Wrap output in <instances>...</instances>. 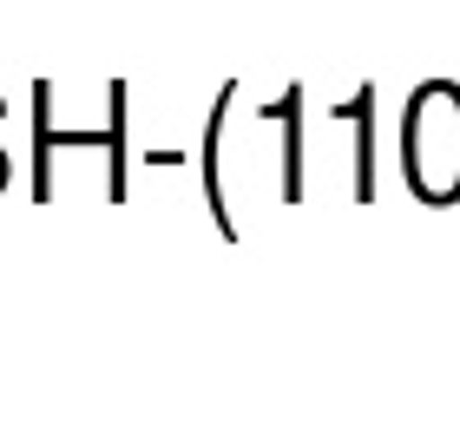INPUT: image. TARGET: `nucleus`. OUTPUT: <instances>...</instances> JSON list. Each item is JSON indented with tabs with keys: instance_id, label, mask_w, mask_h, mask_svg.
<instances>
[]
</instances>
